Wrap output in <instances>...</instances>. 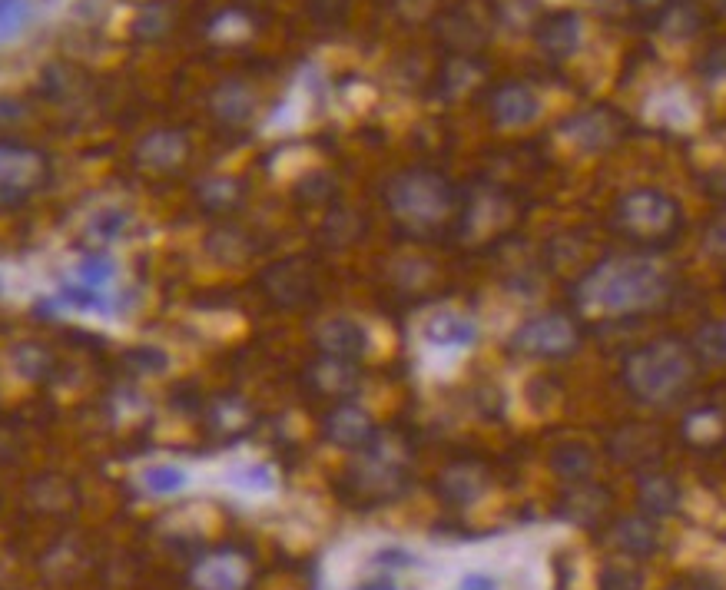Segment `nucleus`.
<instances>
[{"label":"nucleus","mask_w":726,"mask_h":590,"mask_svg":"<svg viewBox=\"0 0 726 590\" xmlns=\"http://www.w3.org/2000/svg\"><path fill=\"white\" fill-rule=\"evenodd\" d=\"M667 276L657 262L640 256H620L601 262L594 272H587L584 282L577 286V302L587 312L601 315H627L650 309L664 299Z\"/></svg>","instance_id":"f257e3e1"},{"label":"nucleus","mask_w":726,"mask_h":590,"mask_svg":"<svg viewBox=\"0 0 726 590\" xmlns=\"http://www.w3.org/2000/svg\"><path fill=\"white\" fill-rule=\"evenodd\" d=\"M693 378V362L683 345L677 342H654L627 358L624 382L644 402H670L680 395Z\"/></svg>","instance_id":"f03ea898"},{"label":"nucleus","mask_w":726,"mask_h":590,"mask_svg":"<svg viewBox=\"0 0 726 590\" xmlns=\"http://www.w3.org/2000/svg\"><path fill=\"white\" fill-rule=\"evenodd\" d=\"M677 223L680 209L660 189H634L617 203V226L634 239H667Z\"/></svg>","instance_id":"7ed1b4c3"},{"label":"nucleus","mask_w":726,"mask_h":590,"mask_svg":"<svg viewBox=\"0 0 726 590\" xmlns=\"http://www.w3.org/2000/svg\"><path fill=\"white\" fill-rule=\"evenodd\" d=\"M448 203V186L431 173H408L392 186L395 213L402 219H412V223H435L448 213Z\"/></svg>","instance_id":"20e7f679"},{"label":"nucleus","mask_w":726,"mask_h":590,"mask_svg":"<svg viewBox=\"0 0 726 590\" xmlns=\"http://www.w3.org/2000/svg\"><path fill=\"white\" fill-rule=\"evenodd\" d=\"M581 342L574 322L567 315H538V319L524 322L514 332V349L528 352V355H544V358H561L571 355Z\"/></svg>","instance_id":"39448f33"},{"label":"nucleus","mask_w":726,"mask_h":590,"mask_svg":"<svg viewBox=\"0 0 726 590\" xmlns=\"http://www.w3.org/2000/svg\"><path fill=\"white\" fill-rule=\"evenodd\" d=\"M538 44L551 60H567L581 44V17L574 10H557L538 24Z\"/></svg>","instance_id":"423d86ee"},{"label":"nucleus","mask_w":726,"mask_h":590,"mask_svg":"<svg viewBox=\"0 0 726 590\" xmlns=\"http://www.w3.org/2000/svg\"><path fill=\"white\" fill-rule=\"evenodd\" d=\"M538 113L541 103L524 83H504V87L494 90L491 117L501 126H528L531 120H538Z\"/></svg>","instance_id":"0eeeda50"},{"label":"nucleus","mask_w":726,"mask_h":590,"mask_svg":"<svg viewBox=\"0 0 726 590\" xmlns=\"http://www.w3.org/2000/svg\"><path fill=\"white\" fill-rule=\"evenodd\" d=\"M561 133L584 150H601L614 140V117L607 110H587L561 123Z\"/></svg>","instance_id":"6e6552de"},{"label":"nucleus","mask_w":726,"mask_h":590,"mask_svg":"<svg viewBox=\"0 0 726 590\" xmlns=\"http://www.w3.org/2000/svg\"><path fill=\"white\" fill-rule=\"evenodd\" d=\"M196 584L203 590H239L246 584V564L233 554L209 557L196 567Z\"/></svg>","instance_id":"1a4fd4ad"},{"label":"nucleus","mask_w":726,"mask_h":590,"mask_svg":"<svg viewBox=\"0 0 726 590\" xmlns=\"http://www.w3.org/2000/svg\"><path fill=\"white\" fill-rule=\"evenodd\" d=\"M637 501L647 514L664 518V514L677 511L680 488H677V481L667 478V474H644V481H640V488H637Z\"/></svg>","instance_id":"9d476101"},{"label":"nucleus","mask_w":726,"mask_h":590,"mask_svg":"<svg viewBox=\"0 0 726 590\" xmlns=\"http://www.w3.org/2000/svg\"><path fill=\"white\" fill-rule=\"evenodd\" d=\"M607 508H610V498L604 488H597V484H577V488L567 491V498H564V518H571L577 524L601 521Z\"/></svg>","instance_id":"9b49d317"},{"label":"nucleus","mask_w":726,"mask_h":590,"mask_svg":"<svg viewBox=\"0 0 726 590\" xmlns=\"http://www.w3.org/2000/svg\"><path fill=\"white\" fill-rule=\"evenodd\" d=\"M614 544L630 557H650L660 544V531L647 518H624L614 528Z\"/></svg>","instance_id":"f8f14e48"},{"label":"nucleus","mask_w":726,"mask_h":590,"mask_svg":"<svg viewBox=\"0 0 726 590\" xmlns=\"http://www.w3.org/2000/svg\"><path fill=\"white\" fill-rule=\"evenodd\" d=\"M551 468L557 471V478L581 484L591 478V471H594V451L581 445V441H567V445H561L551 455Z\"/></svg>","instance_id":"ddd939ff"},{"label":"nucleus","mask_w":726,"mask_h":590,"mask_svg":"<svg viewBox=\"0 0 726 590\" xmlns=\"http://www.w3.org/2000/svg\"><path fill=\"white\" fill-rule=\"evenodd\" d=\"M428 339L435 345H445V349H468L478 339V329L461 315H438V319L428 322Z\"/></svg>","instance_id":"4468645a"},{"label":"nucleus","mask_w":726,"mask_h":590,"mask_svg":"<svg viewBox=\"0 0 726 590\" xmlns=\"http://www.w3.org/2000/svg\"><path fill=\"white\" fill-rule=\"evenodd\" d=\"M329 435L339 441V445L355 448L372 438V425H368V418L359 412V408H339V412L329 418Z\"/></svg>","instance_id":"2eb2a0df"},{"label":"nucleus","mask_w":726,"mask_h":590,"mask_svg":"<svg viewBox=\"0 0 726 590\" xmlns=\"http://www.w3.org/2000/svg\"><path fill=\"white\" fill-rule=\"evenodd\" d=\"M610 448H614V458L627 461V465H640V461L657 455V441L647 435V428H624Z\"/></svg>","instance_id":"dca6fc26"},{"label":"nucleus","mask_w":726,"mask_h":590,"mask_svg":"<svg viewBox=\"0 0 726 590\" xmlns=\"http://www.w3.org/2000/svg\"><path fill=\"white\" fill-rule=\"evenodd\" d=\"M322 345L325 352H359L362 349V329L355 322H332L329 329L322 332Z\"/></svg>","instance_id":"f3484780"},{"label":"nucleus","mask_w":726,"mask_h":590,"mask_svg":"<svg viewBox=\"0 0 726 590\" xmlns=\"http://www.w3.org/2000/svg\"><path fill=\"white\" fill-rule=\"evenodd\" d=\"M697 10H693L690 4H670L664 10V17H660V30L670 37H690L693 30H697Z\"/></svg>","instance_id":"a211bd4d"},{"label":"nucleus","mask_w":726,"mask_h":590,"mask_svg":"<svg viewBox=\"0 0 726 590\" xmlns=\"http://www.w3.org/2000/svg\"><path fill=\"white\" fill-rule=\"evenodd\" d=\"M683 431H687L693 445H710V441H717L723 435V418L717 412H697L687 418Z\"/></svg>","instance_id":"6ab92c4d"},{"label":"nucleus","mask_w":726,"mask_h":590,"mask_svg":"<svg viewBox=\"0 0 726 590\" xmlns=\"http://www.w3.org/2000/svg\"><path fill=\"white\" fill-rule=\"evenodd\" d=\"M697 355L703 358V362H713V365L726 362V325L723 322H713V325H707V329H700Z\"/></svg>","instance_id":"aec40b11"},{"label":"nucleus","mask_w":726,"mask_h":590,"mask_svg":"<svg viewBox=\"0 0 726 590\" xmlns=\"http://www.w3.org/2000/svg\"><path fill=\"white\" fill-rule=\"evenodd\" d=\"M216 107L226 120H246L252 113V97L242 87H236V83H229L226 90H219Z\"/></svg>","instance_id":"412c9836"},{"label":"nucleus","mask_w":726,"mask_h":590,"mask_svg":"<svg viewBox=\"0 0 726 590\" xmlns=\"http://www.w3.org/2000/svg\"><path fill=\"white\" fill-rule=\"evenodd\" d=\"M445 494H448L451 501H471V498H478V494H481L478 474H475V471H468V468L448 471V474H445Z\"/></svg>","instance_id":"4be33fe9"},{"label":"nucleus","mask_w":726,"mask_h":590,"mask_svg":"<svg viewBox=\"0 0 726 590\" xmlns=\"http://www.w3.org/2000/svg\"><path fill=\"white\" fill-rule=\"evenodd\" d=\"M143 484L153 494H173V491H180L183 484H186V471L173 468V465L150 468V471H143Z\"/></svg>","instance_id":"5701e85b"},{"label":"nucleus","mask_w":726,"mask_h":590,"mask_svg":"<svg viewBox=\"0 0 726 590\" xmlns=\"http://www.w3.org/2000/svg\"><path fill=\"white\" fill-rule=\"evenodd\" d=\"M34 170H37V163H30V156L0 150V183H24Z\"/></svg>","instance_id":"b1692460"},{"label":"nucleus","mask_w":726,"mask_h":590,"mask_svg":"<svg viewBox=\"0 0 726 590\" xmlns=\"http://www.w3.org/2000/svg\"><path fill=\"white\" fill-rule=\"evenodd\" d=\"M640 587H644V577L627 564H610L601 574V590H640Z\"/></svg>","instance_id":"393cba45"},{"label":"nucleus","mask_w":726,"mask_h":590,"mask_svg":"<svg viewBox=\"0 0 726 590\" xmlns=\"http://www.w3.org/2000/svg\"><path fill=\"white\" fill-rule=\"evenodd\" d=\"M236 488L252 491V494H266L276 488V478H272V471L266 465H252L236 474Z\"/></svg>","instance_id":"a878e982"},{"label":"nucleus","mask_w":726,"mask_h":590,"mask_svg":"<svg viewBox=\"0 0 726 590\" xmlns=\"http://www.w3.org/2000/svg\"><path fill=\"white\" fill-rule=\"evenodd\" d=\"M461 590H498V584L484 574H468L465 581H461Z\"/></svg>","instance_id":"bb28decb"},{"label":"nucleus","mask_w":726,"mask_h":590,"mask_svg":"<svg viewBox=\"0 0 726 590\" xmlns=\"http://www.w3.org/2000/svg\"><path fill=\"white\" fill-rule=\"evenodd\" d=\"M355 590H398L392 581H372V584H362V587H355Z\"/></svg>","instance_id":"cd10ccee"},{"label":"nucleus","mask_w":726,"mask_h":590,"mask_svg":"<svg viewBox=\"0 0 726 590\" xmlns=\"http://www.w3.org/2000/svg\"><path fill=\"white\" fill-rule=\"evenodd\" d=\"M640 4H654V0H640Z\"/></svg>","instance_id":"c85d7f7f"}]
</instances>
